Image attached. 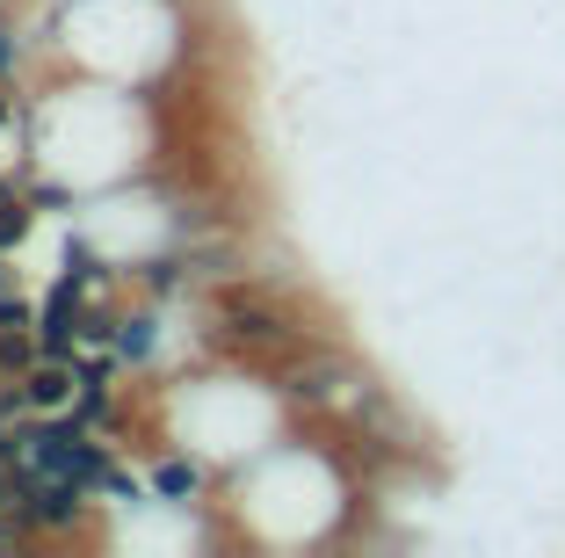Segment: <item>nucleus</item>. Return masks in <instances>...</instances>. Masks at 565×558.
<instances>
[{
	"instance_id": "1",
	"label": "nucleus",
	"mask_w": 565,
	"mask_h": 558,
	"mask_svg": "<svg viewBox=\"0 0 565 558\" xmlns=\"http://www.w3.org/2000/svg\"><path fill=\"white\" fill-rule=\"evenodd\" d=\"M211 313H217V341L233 348H298L305 334V319L290 305H276L268 291H254V283H225L211 297Z\"/></svg>"
},
{
	"instance_id": "2",
	"label": "nucleus",
	"mask_w": 565,
	"mask_h": 558,
	"mask_svg": "<svg viewBox=\"0 0 565 558\" xmlns=\"http://www.w3.org/2000/svg\"><path fill=\"white\" fill-rule=\"evenodd\" d=\"M87 508H95V493L73 486V478H36V486L15 493V529L22 544H66V537H87Z\"/></svg>"
},
{
	"instance_id": "3",
	"label": "nucleus",
	"mask_w": 565,
	"mask_h": 558,
	"mask_svg": "<svg viewBox=\"0 0 565 558\" xmlns=\"http://www.w3.org/2000/svg\"><path fill=\"white\" fill-rule=\"evenodd\" d=\"M87 297L73 276H51V291L36 297V341H44V356H81V319H87Z\"/></svg>"
},
{
	"instance_id": "4",
	"label": "nucleus",
	"mask_w": 565,
	"mask_h": 558,
	"mask_svg": "<svg viewBox=\"0 0 565 558\" xmlns=\"http://www.w3.org/2000/svg\"><path fill=\"white\" fill-rule=\"evenodd\" d=\"M160 334H167L160 297H146V305H124V313H117V334H109V348H117L124 378H146L152 362H160Z\"/></svg>"
},
{
	"instance_id": "5",
	"label": "nucleus",
	"mask_w": 565,
	"mask_h": 558,
	"mask_svg": "<svg viewBox=\"0 0 565 558\" xmlns=\"http://www.w3.org/2000/svg\"><path fill=\"white\" fill-rule=\"evenodd\" d=\"M146 486H152V501H167V508H196L203 493H211V472H203L196 457H182V450H167V457H152Z\"/></svg>"
},
{
	"instance_id": "6",
	"label": "nucleus",
	"mask_w": 565,
	"mask_h": 558,
	"mask_svg": "<svg viewBox=\"0 0 565 558\" xmlns=\"http://www.w3.org/2000/svg\"><path fill=\"white\" fill-rule=\"evenodd\" d=\"M22 392H30V413H66V407H73V392H81V362L44 356L30 378H22Z\"/></svg>"
},
{
	"instance_id": "7",
	"label": "nucleus",
	"mask_w": 565,
	"mask_h": 558,
	"mask_svg": "<svg viewBox=\"0 0 565 558\" xmlns=\"http://www.w3.org/2000/svg\"><path fill=\"white\" fill-rule=\"evenodd\" d=\"M58 276H73L81 291H95V297H109V283H117V269L95 254V240L87 232H66V246H58Z\"/></svg>"
},
{
	"instance_id": "8",
	"label": "nucleus",
	"mask_w": 565,
	"mask_h": 558,
	"mask_svg": "<svg viewBox=\"0 0 565 558\" xmlns=\"http://www.w3.org/2000/svg\"><path fill=\"white\" fill-rule=\"evenodd\" d=\"M66 421L87 428V435H109V428H117V385H81L73 407H66Z\"/></svg>"
},
{
	"instance_id": "9",
	"label": "nucleus",
	"mask_w": 565,
	"mask_h": 558,
	"mask_svg": "<svg viewBox=\"0 0 565 558\" xmlns=\"http://www.w3.org/2000/svg\"><path fill=\"white\" fill-rule=\"evenodd\" d=\"M36 225H44V211H36V203H30V197H22V189H15V197L0 203V254H8V262H15L22 246L36 240Z\"/></svg>"
},
{
	"instance_id": "10",
	"label": "nucleus",
	"mask_w": 565,
	"mask_h": 558,
	"mask_svg": "<svg viewBox=\"0 0 565 558\" xmlns=\"http://www.w3.org/2000/svg\"><path fill=\"white\" fill-rule=\"evenodd\" d=\"M36 362H44V341H36V327H0V370H8V378H30Z\"/></svg>"
},
{
	"instance_id": "11",
	"label": "nucleus",
	"mask_w": 565,
	"mask_h": 558,
	"mask_svg": "<svg viewBox=\"0 0 565 558\" xmlns=\"http://www.w3.org/2000/svg\"><path fill=\"white\" fill-rule=\"evenodd\" d=\"M0 327H36V297L15 283V269H8V254H0Z\"/></svg>"
},
{
	"instance_id": "12",
	"label": "nucleus",
	"mask_w": 565,
	"mask_h": 558,
	"mask_svg": "<svg viewBox=\"0 0 565 558\" xmlns=\"http://www.w3.org/2000/svg\"><path fill=\"white\" fill-rule=\"evenodd\" d=\"M22 197L36 203V211H81V189H73V181H51V175H30V189H22Z\"/></svg>"
},
{
	"instance_id": "13",
	"label": "nucleus",
	"mask_w": 565,
	"mask_h": 558,
	"mask_svg": "<svg viewBox=\"0 0 565 558\" xmlns=\"http://www.w3.org/2000/svg\"><path fill=\"white\" fill-rule=\"evenodd\" d=\"M146 478H138V472H124V457H117V472H109V478H102V501H109V508H131V501H146Z\"/></svg>"
},
{
	"instance_id": "14",
	"label": "nucleus",
	"mask_w": 565,
	"mask_h": 558,
	"mask_svg": "<svg viewBox=\"0 0 565 558\" xmlns=\"http://www.w3.org/2000/svg\"><path fill=\"white\" fill-rule=\"evenodd\" d=\"M22 59H30V36H22L15 22H0V81H15Z\"/></svg>"
},
{
	"instance_id": "15",
	"label": "nucleus",
	"mask_w": 565,
	"mask_h": 558,
	"mask_svg": "<svg viewBox=\"0 0 565 558\" xmlns=\"http://www.w3.org/2000/svg\"><path fill=\"white\" fill-rule=\"evenodd\" d=\"M15 124H22V102H15V87L0 81V131H15Z\"/></svg>"
},
{
	"instance_id": "16",
	"label": "nucleus",
	"mask_w": 565,
	"mask_h": 558,
	"mask_svg": "<svg viewBox=\"0 0 565 558\" xmlns=\"http://www.w3.org/2000/svg\"><path fill=\"white\" fill-rule=\"evenodd\" d=\"M15 508V472H8V464H0V515Z\"/></svg>"
},
{
	"instance_id": "17",
	"label": "nucleus",
	"mask_w": 565,
	"mask_h": 558,
	"mask_svg": "<svg viewBox=\"0 0 565 558\" xmlns=\"http://www.w3.org/2000/svg\"><path fill=\"white\" fill-rule=\"evenodd\" d=\"M0 385H8V370H0Z\"/></svg>"
}]
</instances>
